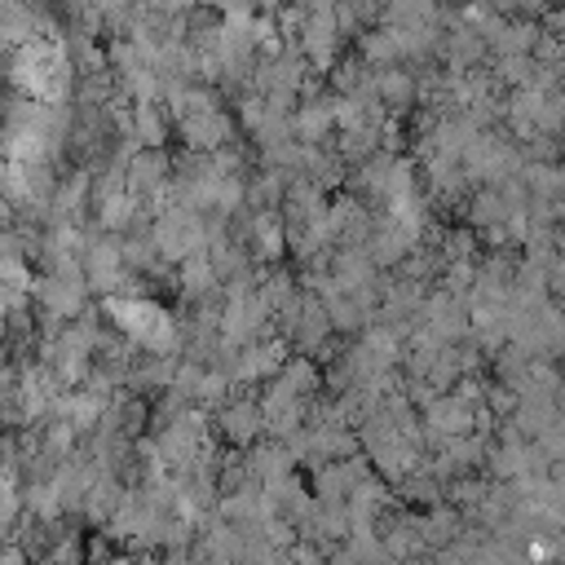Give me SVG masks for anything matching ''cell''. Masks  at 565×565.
<instances>
[{"label":"cell","mask_w":565,"mask_h":565,"mask_svg":"<svg viewBox=\"0 0 565 565\" xmlns=\"http://www.w3.org/2000/svg\"><path fill=\"white\" fill-rule=\"evenodd\" d=\"M106 309L115 313V322H119L124 331H132V335L146 340V344H159V340H168V331H172L168 313H163L159 305H150V300H119V296H110Z\"/></svg>","instance_id":"obj_1"}]
</instances>
